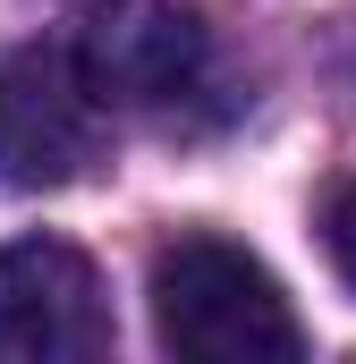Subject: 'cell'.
I'll return each instance as SVG.
<instances>
[{
	"label": "cell",
	"mask_w": 356,
	"mask_h": 364,
	"mask_svg": "<svg viewBox=\"0 0 356 364\" xmlns=\"http://www.w3.org/2000/svg\"><path fill=\"white\" fill-rule=\"evenodd\" d=\"M110 102L77 43H34L0 60V186H68L102 161Z\"/></svg>",
	"instance_id": "cell-2"
},
{
	"label": "cell",
	"mask_w": 356,
	"mask_h": 364,
	"mask_svg": "<svg viewBox=\"0 0 356 364\" xmlns=\"http://www.w3.org/2000/svg\"><path fill=\"white\" fill-rule=\"evenodd\" d=\"M323 237H331V263H340V279L356 288V186H340V195H331V220H323Z\"/></svg>",
	"instance_id": "cell-5"
},
{
	"label": "cell",
	"mask_w": 356,
	"mask_h": 364,
	"mask_svg": "<svg viewBox=\"0 0 356 364\" xmlns=\"http://www.w3.org/2000/svg\"><path fill=\"white\" fill-rule=\"evenodd\" d=\"M153 331L178 364H297L305 322L280 296V279L229 246L187 229L153 255Z\"/></svg>",
	"instance_id": "cell-1"
},
{
	"label": "cell",
	"mask_w": 356,
	"mask_h": 364,
	"mask_svg": "<svg viewBox=\"0 0 356 364\" xmlns=\"http://www.w3.org/2000/svg\"><path fill=\"white\" fill-rule=\"evenodd\" d=\"M110 356V296L85 246L9 237L0 246V364H93Z\"/></svg>",
	"instance_id": "cell-3"
},
{
	"label": "cell",
	"mask_w": 356,
	"mask_h": 364,
	"mask_svg": "<svg viewBox=\"0 0 356 364\" xmlns=\"http://www.w3.org/2000/svg\"><path fill=\"white\" fill-rule=\"evenodd\" d=\"M77 51H85L110 110L119 102H178L195 85V68H204V26L187 9H170V0H127V9L93 17V34Z\"/></svg>",
	"instance_id": "cell-4"
}]
</instances>
